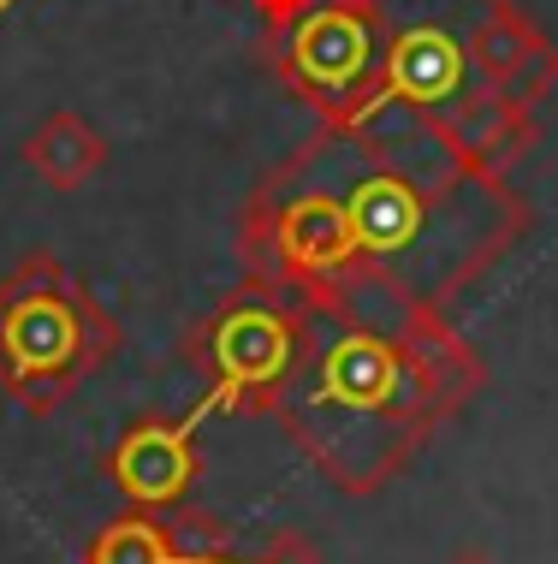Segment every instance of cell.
I'll return each instance as SVG.
<instances>
[{
	"instance_id": "8fae6325",
	"label": "cell",
	"mask_w": 558,
	"mask_h": 564,
	"mask_svg": "<svg viewBox=\"0 0 558 564\" xmlns=\"http://www.w3.org/2000/svg\"><path fill=\"white\" fill-rule=\"evenodd\" d=\"M7 7H12V0H0V12H7Z\"/></svg>"
},
{
	"instance_id": "3957f363",
	"label": "cell",
	"mask_w": 558,
	"mask_h": 564,
	"mask_svg": "<svg viewBox=\"0 0 558 564\" xmlns=\"http://www.w3.org/2000/svg\"><path fill=\"white\" fill-rule=\"evenodd\" d=\"M458 48L440 36V30H422V36H404L398 48H392V66H386V89H398V96H446L451 84H458Z\"/></svg>"
},
{
	"instance_id": "ba28073f",
	"label": "cell",
	"mask_w": 558,
	"mask_h": 564,
	"mask_svg": "<svg viewBox=\"0 0 558 564\" xmlns=\"http://www.w3.org/2000/svg\"><path fill=\"white\" fill-rule=\"evenodd\" d=\"M285 243H292V256H304V262H333V256L351 243V220H344V208L333 203H297L292 215H285Z\"/></svg>"
},
{
	"instance_id": "5b68a950",
	"label": "cell",
	"mask_w": 558,
	"mask_h": 564,
	"mask_svg": "<svg viewBox=\"0 0 558 564\" xmlns=\"http://www.w3.org/2000/svg\"><path fill=\"white\" fill-rule=\"evenodd\" d=\"M190 469L185 434H138L125 452H119V481L143 499H167Z\"/></svg>"
},
{
	"instance_id": "6da1fadb",
	"label": "cell",
	"mask_w": 558,
	"mask_h": 564,
	"mask_svg": "<svg viewBox=\"0 0 558 564\" xmlns=\"http://www.w3.org/2000/svg\"><path fill=\"white\" fill-rule=\"evenodd\" d=\"M108 155L113 149H108V137H101V126H89V119L72 113V108H54L24 137V166L48 191H84L89 178L108 166Z\"/></svg>"
},
{
	"instance_id": "9c48e42d",
	"label": "cell",
	"mask_w": 558,
	"mask_h": 564,
	"mask_svg": "<svg viewBox=\"0 0 558 564\" xmlns=\"http://www.w3.org/2000/svg\"><path fill=\"white\" fill-rule=\"evenodd\" d=\"M475 59L493 72V78H511V72L523 66V30H517V12H493L488 24L475 30Z\"/></svg>"
},
{
	"instance_id": "52a82bcc",
	"label": "cell",
	"mask_w": 558,
	"mask_h": 564,
	"mask_svg": "<svg viewBox=\"0 0 558 564\" xmlns=\"http://www.w3.org/2000/svg\"><path fill=\"white\" fill-rule=\"evenodd\" d=\"M220 350H226V375H232V380L274 375L280 357H285L280 322H274V315H238V322L220 333Z\"/></svg>"
},
{
	"instance_id": "277c9868",
	"label": "cell",
	"mask_w": 558,
	"mask_h": 564,
	"mask_svg": "<svg viewBox=\"0 0 558 564\" xmlns=\"http://www.w3.org/2000/svg\"><path fill=\"white\" fill-rule=\"evenodd\" d=\"M344 220H351V243L392 250V243H404L416 232L422 208H416V196L404 185H363L351 196V208H344Z\"/></svg>"
},
{
	"instance_id": "7a4b0ae2",
	"label": "cell",
	"mask_w": 558,
	"mask_h": 564,
	"mask_svg": "<svg viewBox=\"0 0 558 564\" xmlns=\"http://www.w3.org/2000/svg\"><path fill=\"white\" fill-rule=\"evenodd\" d=\"M297 66H304L315 84L344 89L357 72L369 66V36H363V24L344 19V12H321V19H309V30L297 36Z\"/></svg>"
},
{
	"instance_id": "8992f818",
	"label": "cell",
	"mask_w": 558,
	"mask_h": 564,
	"mask_svg": "<svg viewBox=\"0 0 558 564\" xmlns=\"http://www.w3.org/2000/svg\"><path fill=\"white\" fill-rule=\"evenodd\" d=\"M7 339H12V350H19L24 369H36V362H59L72 350V315L59 310L54 297L19 303L12 322H7Z\"/></svg>"
},
{
	"instance_id": "30bf717a",
	"label": "cell",
	"mask_w": 558,
	"mask_h": 564,
	"mask_svg": "<svg viewBox=\"0 0 558 564\" xmlns=\"http://www.w3.org/2000/svg\"><path fill=\"white\" fill-rule=\"evenodd\" d=\"M458 564H488V558H475V553H470V558H458Z\"/></svg>"
}]
</instances>
